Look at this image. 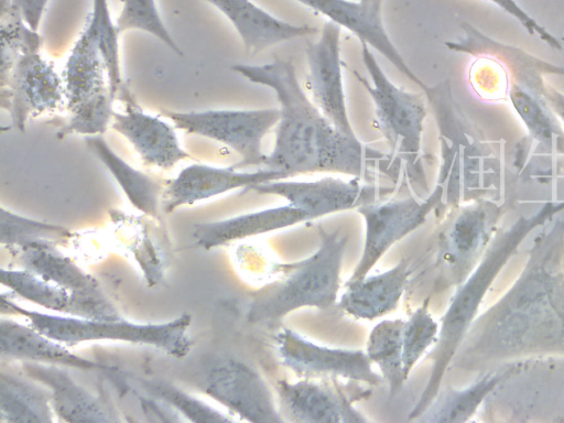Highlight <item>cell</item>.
Instances as JSON below:
<instances>
[{
  "label": "cell",
  "instance_id": "cell-8",
  "mask_svg": "<svg viewBox=\"0 0 564 423\" xmlns=\"http://www.w3.org/2000/svg\"><path fill=\"white\" fill-rule=\"evenodd\" d=\"M443 195L442 185L426 198L413 196L377 200L357 208L366 224V236L360 260L348 281L369 273L380 258L397 241L422 226Z\"/></svg>",
  "mask_w": 564,
  "mask_h": 423
},
{
  "label": "cell",
  "instance_id": "cell-25",
  "mask_svg": "<svg viewBox=\"0 0 564 423\" xmlns=\"http://www.w3.org/2000/svg\"><path fill=\"white\" fill-rule=\"evenodd\" d=\"M84 26L94 34L98 42L113 99H118L124 105L135 102L137 100L122 76L119 51L121 33L111 18L107 0H91V8Z\"/></svg>",
  "mask_w": 564,
  "mask_h": 423
},
{
  "label": "cell",
  "instance_id": "cell-30",
  "mask_svg": "<svg viewBox=\"0 0 564 423\" xmlns=\"http://www.w3.org/2000/svg\"><path fill=\"white\" fill-rule=\"evenodd\" d=\"M487 215L482 207L465 208L445 232L442 258L454 265L464 261L479 246L486 229Z\"/></svg>",
  "mask_w": 564,
  "mask_h": 423
},
{
  "label": "cell",
  "instance_id": "cell-13",
  "mask_svg": "<svg viewBox=\"0 0 564 423\" xmlns=\"http://www.w3.org/2000/svg\"><path fill=\"white\" fill-rule=\"evenodd\" d=\"M285 176L269 169L246 171L234 165L224 167L203 163H194L182 169L170 180L162 194V209L172 213L175 209L207 200L234 189L250 191L253 186L283 180Z\"/></svg>",
  "mask_w": 564,
  "mask_h": 423
},
{
  "label": "cell",
  "instance_id": "cell-27",
  "mask_svg": "<svg viewBox=\"0 0 564 423\" xmlns=\"http://www.w3.org/2000/svg\"><path fill=\"white\" fill-rule=\"evenodd\" d=\"M1 283L15 295L43 308L72 314V295L61 285L28 269L1 268Z\"/></svg>",
  "mask_w": 564,
  "mask_h": 423
},
{
  "label": "cell",
  "instance_id": "cell-21",
  "mask_svg": "<svg viewBox=\"0 0 564 423\" xmlns=\"http://www.w3.org/2000/svg\"><path fill=\"white\" fill-rule=\"evenodd\" d=\"M307 220L312 219L305 212L288 204L245 213L223 220L196 224L192 237L198 248L208 250Z\"/></svg>",
  "mask_w": 564,
  "mask_h": 423
},
{
  "label": "cell",
  "instance_id": "cell-2",
  "mask_svg": "<svg viewBox=\"0 0 564 423\" xmlns=\"http://www.w3.org/2000/svg\"><path fill=\"white\" fill-rule=\"evenodd\" d=\"M319 237V246L311 256L276 264L281 276L253 296L247 313L249 322H273L302 307L327 310L336 303L348 238L323 228Z\"/></svg>",
  "mask_w": 564,
  "mask_h": 423
},
{
  "label": "cell",
  "instance_id": "cell-31",
  "mask_svg": "<svg viewBox=\"0 0 564 423\" xmlns=\"http://www.w3.org/2000/svg\"><path fill=\"white\" fill-rule=\"evenodd\" d=\"M142 389L149 397L169 405L192 422H231L232 417L189 394L186 391L160 379H142Z\"/></svg>",
  "mask_w": 564,
  "mask_h": 423
},
{
  "label": "cell",
  "instance_id": "cell-14",
  "mask_svg": "<svg viewBox=\"0 0 564 423\" xmlns=\"http://www.w3.org/2000/svg\"><path fill=\"white\" fill-rule=\"evenodd\" d=\"M506 50L513 64L511 85L508 88L511 106L531 139L552 150L554 140L564 134L561 133L557 118L544 97L545 84L538 72L552 66L520 50H513L510 46H506Z\"/></svg>",
  "mask_w": 564,
  "mask_h": 423
},
{
  "label": "cell",
  "instance_id": "cell-20",
  "mask_svg": "<svg viewBox=\"0 0 564 423\" xmlns=\"http://www.w3.org/2000/svg\"><path fill=\"white\" fill-rule=\"evenodd\" d=\"M409 275V262L402 259L387 271L347 281L337 307L359 319L387 315L398 307Z\"/></svg>",
  "mask_w": 564,
  "mask_h": 423
},
{
  "label": "cell",
  "instance_id": "cell-35",
  "mask_svg": "<svg viewBox=\"0 0 564 423\" xmlns=\"http://www.w3.org/2000/svg\"><path fill=\"white\" fill-rule=\"evenodd\" d=\"M47 2L48 0H1V8L18 12L32 30L37 31Z\"/></svg>",
  "mask_w": 564,
  "mask_h": 423
},
{
  "label": "cell",
  "instance_id": "cell-15",
  "mask_svg": "<svg viewBox=\"0 0 564 423\" xmlns=\"http://www.w3.org/2000/svg\"><path fill=\"white\" fill-rule=\"evenodd\" d=\"M340 388V387H339ZM337 386L303 379L296 382L279 380L280 413L284 420L304 423H359L367 419L352 405L367 392L346 393Z\"/></svg>",
  "mask_w": 564,
  "mask_h": 423
},
{
  "label": "cell",
  "instance_id": "cell-5",
  "mask_svg": "<svg viewBox=\"0 0 564 423\" xmlns=\"http://www.w3.org/2000/svg\"><path fill=\"white\" fill-rule=\"evenodd\" d=\"M360 42L361 59L368 77L352 69L355 78L370 96L378 126L389 149L390 158L401 159L416 165L421 161L422 134L427 107L422 94L397 86L383 72L371 47Z\"/></svg>",
  "mask_w": 564,
  "mask_h": 423
},
{
  "label": "cell",
  "instance_id": "cell-6",
  "mask_svg": "<svg viewBox=\"0 0 564 423\" xmlns=\"http://www.w3.org/2000/svg\"><path fill=\"white\" fill-rule=\"evenodd\" d=\"M176 129L187 134L204 137L223 143L239 154L234 166L261 169L265 154L262 151L264 135L276 126L278 108L262 109H206L192 111L163 110Z\"/></svg>",
  "mask_w": 564,
  "mask_h": 423
},
{
  "label": "cell",
  "instance_id": "cell-18",
  "mask_svg": "<svg viewBox=\"0 0 564 423\" xmlns=\"http://www.w3.org/2000/svg\"><path fill=\"white\" fill-rule=\"evenodd\" d=\"M350 31L359 41L384 56L400 73L426 91L429 86L406 64L391 41L382 20L359 0H294Z\"/></svg>",
  "mask_w": 564,
  "mask_h": 423
},
{
  "label": "cell",
  "instance_id": "cell-24",
  "mask_svg": "<svg viewBox=\"0 0 564 423\" xmlns=\"http://www.w3.org/2000/svg\"><path fill=\"white\" fill-rule=\"evenodd\" d=\"M33 379H24L1 371L0 414L2 422H53L51 393Z\"/></svg>",
  "mask_w": 564,
  "mask_h": 423
},
{
  "label": "cell",
  "instance_id": "cell-19",
  "mask_svg": "<svg viewBox=\"0 0 564 423\" xmlns=\"http://www.w3.org/2000/svg\"><path fill=\"white\" fill-rule=\"evenodd\" d=\"M232 24L245 47L252 54L275 44L317 33L310 24H294L271 14L252 0H204Z\"/></svg>",
  "mask_w": 564,
  "mask_h": 423
},
{
  "label": "cell",
  "instance_id": "cell-34",
  "mask_svg": "<svg viewBox=\"0 0 564 423\" xmlns=\"http://www.w3.org/2000/svg\"><path fill=\"white\" fill-rule=\"evenodd\" d=\"M503 12L517 20L522 28L531 35L538 36L541 41L546 43L554 50H562L563 45L561 41L553 35L546 28L541 25L535 19H533L518 2L517 0H487Z\"/></svg>",
  "mask_w": 564,
  "mask_h": 423
},
{
  "label": "cell",
  "instance_id": "cell-3",
  "mask_svg": "<svg viewBox=\"0 0 564 423\" xmlns=\"http://www.w3.org/2000/svg\"><path fill=\"white\" fill-rule=\"evenodd\" d=\"M1 308L24 316L30 325L50 338L74 346L82 343L115 340L148 345L175 357H185L193 345L188 335L192 317L183 314L162 323H134L122 318H90L28 310L2 294Z\"/></svg>",
  "mask_w": 564,
  "mask_h": 423
},
{
  "label": "cell",
  "instance_id": "cell-12",
  "mask_svg": "<svg viewBox=\"0 0 564 423\" xmlns=\"http://www.w3.org/2000/svg\"><path fill=\"white\" fill-rule=\"evenodd\" d=\"M340 32L341 28L338 24L328 21L324 24L319 37L314 42H307L306 88L312 101L339 132L357 137L349 120L343 84Z\"/></svg>",
  "mask_w": 564,
  "mask_h": 423
},
{
  "label": "cell",
  "instance_id": "cell-29",
  "mask_svg": "<svg viewBox=\"0 0 564 423\" xmlns=\"http://www.w3.org/2000/svg\"><path fill=\"white\" fill-rule=\"evenodd\" d=\"M0 240L10 249L35 242L57 243L72 237V232L59 225L21 216L3 206L0 209Z\"/></svg>",
  "mask_w": 564,
  "mask_h": 423
},
{
  "label": "cell",
  "instance_id": "cell-23",
  "mask_svg": "<svg viewBox=\"0 0 564 423\" xmlns=\"http://www.w3.org/2000/svg\"><path fill=\"white\" fill-rule=\"evenodd\" d=\"M87 148L115 178L129 203L142 214L159 218L164 186L119 156L102 135L85 137Z\"/></svg>",
  "mask_w": 564,
  "mask_h": 423
},
{
  "label": "cell",
  "instance_id": "cell-33",
  "mask_svg": "<svg viewBox=\"0 0 564 423\" xmlns=\"http://www.w3.org/2000/svg\"><path fill=\"white\" fill-rule=\"evenodd\" d=\"M438 330L440 326L431 315L426 302L404 321L402 356L406 378L426 349L436 341Z\"/></svg>",
  "mask_w": 564,
  "mask_h": 423
},
{
  "label": "cell",
  "instance_id": "cell-17",
  "mask_svg": "<svg viewBox=\"0 0 564 423\" xmlns=\"http://www.w3.org/2000/svg\"><path fill=\"white\" fill-rule=\"evenodd\" d=\"M59 365L24 361L28 378L46 387L52 406L58 420L65 422H118L121 421L105 400L82 387Z\"/></svg>",
  "mask_w": 564,
  "mask_h": 423
},
{
  "label": "cell",
  "instance_id": "cell-32",
  "mask_svg": "<svg viewBox=\"0 0 564 423\" xmlns=\"http://www.w3.org/2000/svg\"><path fill=\"white\" fill-rule=\"evenodd\" d=\"M121 10L116 21L120 33L129 30L149 33L175 54L183 55V51L162 20L155 0H121Z\"/></svg>",
  "mask_w": 564,
  "mask_h": 423
},
{
  "label": "cell",
  "instance_id": "cell-10",
  "mask_svg": "<svg viewBox=\"0 0 564 423\" xmlns=\"http://www.w3.org/2000/svg\"><path fill=\"white\" fill-rule=\"evenodd\" d=\"M273 341L281 362L295 373L340 377L369 386H379L384 381L372 369L366 351L318 345L290 328L280 329Z\"/></svg>",
  "mask_w": 564,
  "mask_h": 423
},
{
  "label": "cell",
  "instance_id": "cell-16",
  "mask_svg": "<svg viewBox=\"0 0 564 423\" xmlns=\"http://www.w3.org/2000/svg\"><path fill=\"white\" fill-rule=\"evenodd\" d=\"M111 128L122 135L144 164L170 170L189 158L182 148L174 124L142 110L138 102L113 112Z\"/></svg>",
  "mask_w": 564,
  "mask_h": 423
},
{
  "label": "cell",
  "instance_id": "cell-26",
  "mask_svg": "<svg viewBox=\"0 0 564 423\" xmlns=\"http://www.w3.org/2000/svg\"><path fill=\"white\" fill-rule=\"evenodd\" d=\"M404 321L384 319L369 334L366 354L377 365L388 383L390 397H395L408 379L403 367L402 332Z\"/></svg>",
  "mask_w": 564,
  "mask_h": 423
},
{
  "label": "cell",
  "instance_id": "cell-7",
  "mask_svg": "<svg viewBox=\"0 0 564 423\" xmlns=\"http://www.w3.org/2000/svg\"><path fill=\"white\" fill-rule=\"evenodd\" d=\"M198 389L240 417L257 423H282L272 393L261 375L229 356H210L196 373Z\"/></svg>",
  "mask_w": 564,
  "mask_h": 423
},
{
  "label": "cell",
  "instance_id": "cell-22",
  "mask_svg": "<svg viewBox=\"0 0 564 423\" xmlns=\"http://www.w3.org/2000/svg\"><path fill=\"white\" fill-rule=\"evenodd\" d=\"M0 351L2 357L22 361L53 364L84 370L104 367L73 354L62 343L44 335L32 325L26 326L10 318L0 322Z\"/></svg>",
  "mask_w": 564,
  "mask_h": 423
},
{
  "label": "cell",
  "instance_id": "cell-36",
  "mask_svg": "<svg viewBox=\"0 0 564 423\" xmlns=\"http://www.w3.org/2000/svg\"><path fill=\"white\" fill-rule=\"evenodd\" d=\"M543 93L554 116L564 123V94L547 85Z\"/></svg>",
  "mask_w": 564,
  "mask_h": 423
},
{
  "label": "cell",
  "instance_id": "cell-1",
  "mask_svg": "<svg viewBox=\"0 0 564 423\" xmlns=\"http://www.w3.org/2000/svg\"><path fill=\"white\" fill-rule=\"evenodd\" d=\"M230 68L250 83L270 88L279 102L274 145L261 169L279 171L285 178L335 172L372 182V164L390 159L357 137L339 132L306 95L290 59L276 57L271 63Z\"/></svg>",
  "mask_w": 564,
  "mask_h": 423
},
{
  "label": "cell",
  "instance_id": "cell-9",
  "mask_svg": "<svg viewBox=\"0 0 564 423\" xmlns=\"http://www.w3.org/2000/svg\"><path fill=\"white\" fill-rule=\"evenodd\" d=\"M250 191L283 197L315 219L380 200L381 195L391 193L392 188L379 187L358 177L345 180L326 176L316 181L274 180L256 185Z\"/></svg>",
  "mask_w": 564,
  "mask_h": 423
},
{
  "label": "cell",
  "instance_id": "cell-11",
  "mask_svg": "<svg viewBox=\"0 0 564 423\" xmlns=\"http://www.w3.org/2000/svg\"><path fill=\"white\" fill-rule=\"evenodd\" d=\"M24 269L66 289L72 295V314L90 318H119L97 281L84 272L70 258L61 253L54 243L35 242L11 249Z\"/></svg>",
  "mask_w": 564,
  "mask_h": 423
},
{
  "label": "cell",
  "instance_id": "cell-28",
  "mask_svg": "<svg viewBox=\"0 0 564 423\" xmlns=\"http://www.w3.org/2000/svg\"><path fill=\"white\" fill-rule=\"evenodd\" d=\"M495 378H485L464 390H447L435 397L419 415L416 422H464L477 409L495 384Z\"/></svg>",
  "mask_w": 564,
  "mask_h": 423
},
{
  "label": "cell",
  "instance_id": "cell-4",
  "mask_svg": "<svg viewBox=\"0 0 564 423\" xmlns=\"http://www.w3.org/2000/svg\"><path fill=\"white\" fill-rule=\"evenodd\" d=\"M41 43L39 34L1 35V108L22 132L29 118L52 113L65 104L62 74L40 53Z\"/></svg>",
  "mask_w": 564,
  "mask_h": 423
}]
</instances>
